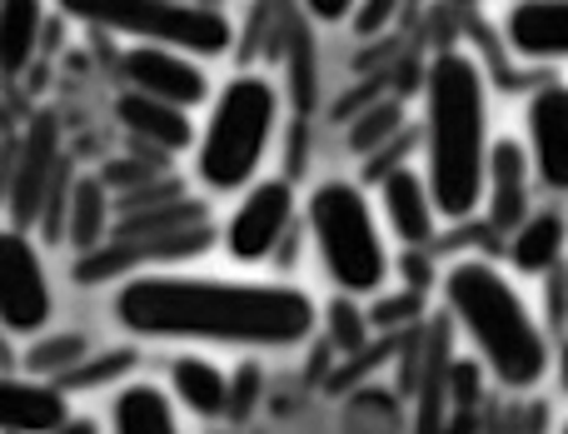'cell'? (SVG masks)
<instances>
[{
	"label": "cell",
	"instance_id": "1",
	"mask_svg": "<svg viewBox=\"0 0 568 434\" xmlns=\"http://www.w3.org/2000/svg\"><path fill=\"white\" fill-rule=\"evenodd\" d=\"M115 320L135 340L270 355V350H300L320 330V300L290 280L135 270L115 290Z\"/></svg>",
	"mask_w": 568,
	"mask_h": 434
},
{
	"label": "cell",
	"instance_id": "2",
	"mask_svg": "<svg viewBox=\"0 0 568 434\" xmlns=\"http://www.w3.org/2000/svg\"><path fill=\"white\" fill-rule=\"evenodd\" d=\"M489 80L469 50H439L424 75V185L439 220L459 225L489 185Z\"/></svg>",
	"mask_w": 568,
	"mask_h": 434
},
{
	"label": "cell",
	"instance_id": "3",
	"mask_svg": "<svg viewBox=\"0 0 568 434\" xmlns=\"http://www.w3.org/2000/svg\"><path fill=\"white\" fill-rule=\"evenodd\" d=\"M444 305L504 390L544 385L554 365L549 335L529 310V300L519 295V285L509 280V270L489 265V260H454L444 275Z\"/></svg>",
	"mask_w": 568,
	"mask_h": 434
},
{
	"label": "cell",
	"instance_id": "4",
	"mask_svg": "<svg viewBox=\"0 0 568 434\" xmlns=\"http://www.w3.org/2000/svg\"><path fill=\"white\" fill-rule=\"evenodd\" d=\"M280 85L260 70H240L210 95V115L195 130V180L210 195H240L260 180L280 135Z\"/></svg>",
	"mask_w": 568,
	"mask_h": 434
},
{
	"label": "cell",
	"instance_id": "5",
	"mask_svg": "<svg viewBox=\"0 0 568 434\" xmlns=\"http://www.w3.org/2000/svg\"><path fill=\"white\" fill-rule=\"evenodd\" d=\"M304 220H310V240L324 265V280L339 295L369 300L389 285L394 255H389V240H384L374 195L364 185H354V180H320L310 190Z\"/></svg>",
	"mask_w": 568,
	"mask_h": 434
},
{
	"label": "cell",
	"instance_id": "6",
	"mask_svg": "<svg viewBox=\"0 0 568 434\" xmlns=\"http://www.w3.org/2000/svg\"><path fill=\"white\" fill-rule=\"evenodd\" d=\"M70 20L110 30L135 46H170L195 60H220L235 46V20L210 0H55Z\"/></svg>",
	"mask_w": 568,
	"mask_h": 434
},
{
	"label": "cell",
	"instance_id": "7",
	"mask_svg": "<svg viewBox=\"0 0 568 434\" xmlns=\"http://www.w3.org/2000/svg\"><path fill=\"white\" fill-rule=\"evenodd\" d=\"M55 320V290H50V270L30 230L6 225L0 230V330L6 335H40Z\"/></svg>",
	"mask_w": 568,
	"mask_h": 434
},
{
	"label": "cell",
	"instance_id": "8",
	"mask_svg": "<svg viewBox=\"0 0 568 434\" xmlns=\"http://www.w3.org/2000/svg\"><path fill=\"white\" fill-rule=\"evenodd\" d=\"M294 210H300V200H294L290 180H275V175L250 180V185L240 190L235 210H230L225 230H220L225 255L235 260V265H265L284 245V235H290Z\"/></svg>",
	"mask_w": 568,
	"mask_h": 434
},
{
	"label": "cell",
	"instance_id": "9",
	"mask_svg": "<svg viewBox=\"0 0 568 434\" xmlns=\"http://www.w3.org/2000/svg\"><path fill=\"white\" fill-rule=\"evenodd\" d=\"M524 160L529 175L554 195H568V85L549 80L524 105Z\"/></svg>",
	"mask_w": 568,
	"mask_h": 434
},
{
	"label": "cell",
	"instance_id": "10",
	"mask_svg": "<svg viewBox=\"0 0 568 434\" xmlns=\"http://www.w3.org/2000/svg\"><path fill=\"white\" fill-rule=\"evenodd\" d=\"M65 175V155H60V125L55 115H36L20 140L16 170H10V225L30 230L45 210L50 190Z\"/></svg>",
	"mask_w": 568,
	"mask_h": 434
},
{
	"label": "cell",
	"instance_id": "11",
	"mask_svg": "<svg viewBox=\"0 0 568 434\" xmlns=\"http://www.w3.org/2000/svg\"><path fill=\"white\" fill-rule=\"evenodd\" d=\"M120 75H125V90L170 100V105H180V110H195L210 100L205 65L170 46H130L125 55H120Z\"/></svg>",
	"mask_w": 568,
	"mask_h": 434
},
{
	"label": "cell",
	"instance_id": "12",
	"mask_svg": "<svg viewBox=\"0 0 568 434\" xmlns=\"http://www.w3.org/2000/svg\"><path fill=\"white\" fill-rule=\"evenodd\" d=\"M374 210H379V225H389V235L409 250H424L434 240V230H439V210L429 200L424 170L414 165L384 170L379 190H374Z\"/></svg>",
	"mask_w": 568,
	"mask_h": 434
},
{
	"label": "cell",
	"instance_id": "13",
	"mask_svg": "<svg viewBox=\"0 0 568 434\" xmlns=\"http://www.w3.org/2000/svg\"><path fill=\"white\" fill-rule=\"evenodd\" d=\"M70 415V400L55 380L0 370V434H50Z\"/></svg>",
	"mask_w": 568,
	"mask_h": 434
},
{
	"label": "cell",
	"instance_id": "14",
	"mask_svg": "<svg viewBox=\"0 0 568 434\" xmlns=\"http://www.w3.org/2000/svg\"><path fill=\"white\" fill-rule=\"evenodd\" d=\"M504 46L519 60H568V0H514L504 10Z\"/></svg>",
	"mask_w": 568,
	"mask_h": 434
},
{
	"label": "cell",
	"instance_id": "15",
	"mask_svg": "<svg viewBox=\"0 0 568 434\" xmlns=\"http://www.w3.org/2000/svg\"><path fill=\"white\" fill-rule=\"evenodd\" d=\"M115 120L140 145L160 150V155H180V150L195 145V120H190V110L170 105V100H155V95H140V90H125V95L115 100Z\"/></svg>",
	"mask_w": 568,
	"mask_h": 434
},
{
	"label": "cell",
	"instance_id": "16",
	"mask_svg": "<svg viewBox=\"0 0 568 434\" xmlns=\"http://www.w3.org/2000/svg\"><path fill=\"white\" fill-rule=\"evenodd\" d=\"M110 434H185L180 405L155 380H125L110 395Z\"/></svg>",
	"mask_w": 568,
	"mask_h": 434
},
{
	"label": "cell",
	"instance_id": "17",
	"mask_svg": "<svg viewBox=\"0 0 568 434\" xmlns=\"http://www.w3.org/2000/svg\"><path fill=\"white\" fill-rule=\"evenodd\" d=\"M110 185L95 175H80L70 180V195H65V215H60V235L85 255V250L105 245L110 240V220H115V205H110Z\"/></svg>",
	"mask_w": 568,
	"mask_h": 434
},
{
	"label": "cell",
	"instance_id": "18",
	"mask_svg": "<svg viewBox=\"0 0 568 434\" xmlns=\"http://www.w3.org/2000/svg\"><path fill=\"white\" fill-rule=\"evenodd\" d=\"M170 400H175L180 410H190V415L200 420H215L225 415L230 405V375L225 365H215V360L205 355H180L175 365H170Z\"/></svg>",
	"mask_w": 568,
	"mask_h": 434
},
{
	"label": "cell",
	"instance_id": "19",
	"mask_svg": "<svg viewBox=\"0 0 568 434\" xmlns=\"http://www.w3.org/2000/svg\"><path fill=\"white\" fill-rule=\"evenodd\" d=\"M564 245H568V220L559 210H534L509 235V260L519 275H549V270L559 265Z\"/></svg>",
	"mask_w": 568,
	"mask_h": 434
},
{
	"label": "cell",
	"instance_id": "20",
	"mask_svg": "<svg viewBox=\"0 0 568 434\" xmlns=\"http://www.w3.org/2000/svg\"><path fill=\"white\" fill-rule=\"evenodd\" d=\"M45 30V6L40 0H0V70L20 75L40 50Z\"/></svg>",
	"mask_w": 568,
	"mask_h": 434
},
{
	"label": "cell",
	"instance_id": "21",
	"mask_svg": "<svg viewBox=\"0 0 568 434\" xmlns=\"http://www.w3.org/2000/svg\"><path fill=\"white\" fill-rule=\"evenodd\" d=\"M524 175H529L524 145L499 140V145L489 150V185H484V200H494V220H499V225L524 220Z\"/></svg>",
	"mask_w": 568,
	"mask_h": 434
},
{
	"label": "cell",
	"instance_id": "22",
	"mask_svg": "<svg viewBox=\"0 0 568 434\" xmlns=\"http://www.w3.org/2000/svg\"><path fill=\"white\" fill-rule=\"evenodd\" d=\"M80 360H90V345L85 335H65V330H40V335H30V350H26V375H40V380H65L70 370L80 365Z\"/></svg>",
	"mask_w": 568,
	"mask_h": 434
},
{
	"label": "cell",
	"instance_id": "23",
	"mask_svg": "<svg viewBox=\"0 0 568 434\" xmlns=\"http://www.w3.org/2000/svg\"><path fill=\"white\" fill-rule=\"evenodd\" d=\"M399 130V105H389V100H379V105H369L359 120H349V150H359V155H369V150H379L384 140Z\"/></svg>",
	"mask_w": 568,
	"mask_h": 434
},
{
	"label": "cell",
	"instance_id": "24",
	"mask_svg": "<svg viewBox=\"0 0 568 434\" xmlns=\"http://www.w3.org/2000/svg\"><path fill=\"white\" fill-rule=\"evenodd\" d=\"M394 6H399V0H354V10H349L354 36L369 40V36H379V30H389Z\"/></svg>",
	"mask_w": 568,
	"mask_h": 434
},
{
	"label": "cell",
	"instance_id": "25",
	"mask_svg": "<svg viewBox=\"0 0 568 434\" xmlns=\"http://www.w3.org/2000/svg\"><path fill=\"white\" fill-rule=\"evenodd\" d=\"M255 390H260V370L255 365H245L240 375H230V405H225V415L245 420L250 410H255Z\"/></svg>",
	"mask_w": 568,
	"mask_h": 434
},
{
	"label": "cell",
	"instance_id": "26",
	"mask_svg": "<svg viewBox=\"0 0 568 434\" xmlns=\"http://www.w3.org/2000/svg\"><path fill=\"white\" fill-rule=\"evenodd\" d=\"M304 10H310L320 26H344L354 10V0H304Z\"/></svg>",
	"mask_w": 568,
	"mask_h": 434
},
{
	"label": "cell",
	"instance_id": "27",
	"mask_svg": "<svg viewBox=\"0 0 568 434\" xmlns=\"http://www.w3.org/2000/svg\"><path fill=\"white\" fill-rule=\"evenodd\" d=\"M50 434H105V425H100V420H90V415H65Z\"/></svg>",
	"mask_w": 568,
	"mask_h": 434
},
{
	"label": "cell",
	"instance_id": "28",
	"mask_svg": "<svg viewBox=\"0 0 568 434\" xmlns=\"http://www.w3.org/2000/svg\"><path fill=\"white\" fill-rule=\"evenodd\" d=\"M404 310H419V300H384L379 310H374V320H379V325H389V315H404Z\"/></svg>",
	"mask_w": 568,
	"mask_h": 434
},
{
	"label": "cell",
	"instance_id": "29",
	"mask_svg": "<svg viewBox=\"0 0 568 434\" xmlns=\"http://www.w3.org/2000/svg\"><path fill=\"white\" fill-rule=\"evenodd\" d=\"M334 315H339V320H349V310H334ZM339 340H344V345H359V340H364V330L359 325H339Z\"/></svg>",
	"mask_w": 568,
	"mask_h": 434
},
{
	"label": "cell",
	"instance_id": "30",
	"mask_svg": "<svg viewBox=\"0 0 568 434\" xmlns=\"http://www.w3.org/2000/svg\"><path fill=\"white\" fill-rule=\"evenodd\" d=\"M554 375H559V385H564V395H568V340L559 345V355H554Z\"/></svg>",
	"mask_w": 568,
	"mask_h": 434
},
{
	"label": "cell",
	"instance_id": "31",
	"mask_svg": "<svg viewBox=\"0 0 568 434\" xmlns=\"http://www.w3.org/2000/svg\"><path fill=\"white\" fill-rule=\"evenodd\" d=\"M449 6H479V0H449Z\"/></svg>",
	"mask_w": 568,
	"mask_h": 434
},
{
	"label": "cell",
	"instance_id": "32",
	"mask_svg": "<svg viewBox=\"0 0 568 434\" xmlns=\"http://www.w3.org/2000/svg\"><path fill=\"white\" fill-rule=\"evenodd\" d=\"M559 434H568V420H564V425H559Z\"/></svg>",
	"mask_w": 568,
	"mask_h": 434
}]
</instances>
